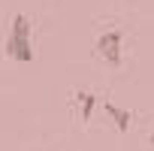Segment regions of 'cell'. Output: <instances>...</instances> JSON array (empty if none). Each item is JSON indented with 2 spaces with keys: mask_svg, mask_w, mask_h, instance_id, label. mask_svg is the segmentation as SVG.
<instances>
[{
  "mask_svg": "<svg viewBox=\"0 0 154 151\" xmlns=\"http://www.w3.org/2000/svg\"><path fill=\"white\" fill-rule=\"evenodd\" d=\"M6 54L18 63H30L33 60V45H30V21L27 15H15L9 36H6Z\"/></svg>",
  "mask_w": 154,
  "mask_h": 151,
  "instance_id": "obj_1",
  "label": "cell"
},
{
  "mask_svg": "<svg viewBox=\"0 0 154 151\" xmlns=\"http://www.w3.org/2000/svg\"><path fill=\"white\" fill-rule=\"evenodd\" d=\"M97 54L109 63V66H118L121 63V30H109L97 39Z\"/></svg>",
  "mask_w": 154,
  "mask_h": 151,
  "instance_id": "obj_2",
  "label": "cell"
},
{
  "mask_svg": "<svg viewBox=\"0 0 154 151\" xmlns=\"http://www.w3.org/2000/svg\"><path fill=\"white\" fill-rule=\"evenodd\" d=\"M103 109H106V115L112 118V124L118 127V133H127L130 130V109H121V106H115V103H103Z\"/></svg>",
  "mask_w": 154,
  "mask_h": 151,
  "instance_id": "obj_3",
  "label": "cell"
},
{
  "mask_svg": "<svg viewBox=\"0 0 154 151\" xmlns=\"http://www.w3.org/2000/svg\"><path fill=\"white\" fill-rule=\"evenodd\" d=\"M75 100H79V106H82V121H91V115H94V106H97V97H94L91 91H82Z\"/></svg>",
  "mask_w": 154,
  "mask_h": 151,
  "instance_id": "obj_4",
  "label": "cell"
},
{
  "mask_svg": "<svg viewBox=\"0 0 154 151\" xmlns=\"http://www.w3.org/2000/svg\"><path fill=\"white\" fill-rule=\"evenodd\" d=\"M151 145H154V130H151Z\"/></svg>",
  "mask_w": 154,
  "mask_h": 151,
  "instance_id": "obj_5",
  "label": "cell"
}]
</instances>
